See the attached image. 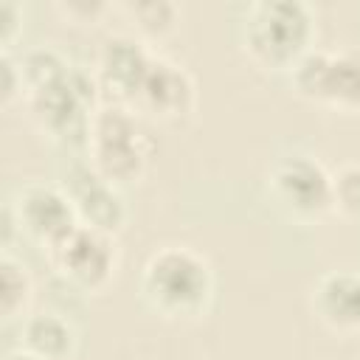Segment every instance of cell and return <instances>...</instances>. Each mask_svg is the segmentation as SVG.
<instances>
[{"label": "cell", "instance_id": "1", "mask_svg": "<svg viewBox=\"0 0 360 360\" xmlns=\"http://www.w3.org/2000/svg\"><path fill=\"white\" fill-rule=\"evenodd\" d=\"M217 278L211 262L188 245H163L141 267V301L166 321H197L214 301Z\"/></svg>", "mask_w": 360, "mask_h": 360}, {"label": "cell", "instance_id": "18", "mask_svg": "<svg viewBox=\"0 0 360 360\" xmlns=\"http://www.w3.org/2000/svg\"><path fill=\"white\" fill-rule=\"evenodd\" d=\"M22 28V8L14 0H0V45L3 53H8V48L17 42Z\"/></svg>", "mask_w": 360, "mask_h": 360}, {"label": "cell", "instance_id": "20", "mask_svg": "<svg viewBox=\"0 0 360 360\" xmlns=\"http://www.w3.org/2000/svg\"><path fill=\"white\" fill-rule=\"evenodd\" d=\"M6 360H42V357H37V354H31V352H25V349H17V352L6 354Z\"/></svg>", "mask_w": 360, "mask_h": 360}, {"label": "cell", "instance_id": "17", "mask_svg": "<svg viewBox=\"0 0 360 360\" xmlns=\"http://www.w3.org/2000/svg\"><path fill=\"white\" fill-rule=\"evenodd\" d=\"M0 65H3V87H0V101H3V107L8 110V107H14V104H17V101L25 96V76H22L20 62H17L11 53H3Z\"/></svg>", "mask_w": 360, "mask_h": 360}, {"label": "cell", "instance_id": "12", "mask_svg": "<svg viewBox=\"0 0 360 360\" xmlns=\"http://www.w3.org/2000/svg\"><path fill=\"white\" fill-rule=\"evenodd\" d=\"M312 104L346 115L360 112V48L326 51V62Z\"/></svg>", "mask_w": 360, "mask_h": 360}, {"label": "cell", "instance_id": "6", "mask_svg": "<svg viewBox=\"0 0 360 360\" xmlns=\"http://www.w3.org/2000/svg\"><path fill=\"white\" fill-rule=\"evenodd\" d=\"M45 259L70 287L82 292H101L118 273L121 250L112 233L79 222L65 239L45 250Z\"/></svg>", "mask_w": 360, "mask_h": 360}, {"label": "cell", "instance_id": "11", "mask_svg": "<svg viewBox=\"0 0 360 360\" xmlns=\"http://www.w3.org/2000/svg\"><path fill=\"white\" fill-rule=\"evenodd\" d=\"M312 315L338 335H360V273L329 270L309 292Z\"/></svg>", "mask_w": 360, "mask_h": 360}, {"label": "cell", "instance_id": "14", "mask_svg": "<svg viewBox=\"0 0 360 360\" xmlns=\"http://www.w3.org/2000/svg\"><path fill=\"white\" fill-rule=\"evenodd\" d=\"M34 298V278L28 267L14 259L11 253H3L0 259V312L6 321L22 318Z\"/></svg>", "mask_w": 360, "mask_h": 360}, {"label": "cell", "instance_id": "2", "mask_svg": "<svg viewBox=\"0 0 360 360\" xmlns=\"http://www.w3.org/2000/svg\"><path fill=\"white\" fill-rule=\"evenodd\" d=\"M315 14L304 0H259L250 3L239 28V42L248 59L262 70H292L312 51Z\"/></svg>", "mask_w": 360, "mask_h": 360}, {"label": "cell", "instance_id": "16", "mask_svg": "<svg viewBox=\"0 0 360 360\" xmlns=\"http://www.w3.org/2000/svg\"><path fill=\"white\" fill-rule=\"evenodd\" d=\"M332 214L360 222V163H343L332 172Z\"/></svg>", "mask_w": 360, "mask_h": 360}, {"label": "cell", "instance_id": "10", "mask_svg": "<svg viewBox=\"0 0 360 360\" xmlns=\"http://www.w3.org/2000/svg\"><path fill=\"white\" fill-rule=\"evenodd\" d=\"M155 53L141 37L132 34H112L101 42L96 56V79L104 93L115 98V104H129L138 93L146 70L152 68Z\"/></svg>", "mask_w": 360, "mask_h": 360}, {"label": "cell", "instance_id": "9", "mask_svg": "<svg viewBox=\"0 0 360 360\" xmlns=\"http://www.w3.org/2000/svg\"><path fill=\"white\" fill-rule=\"evenodd\" d=\"M65 194L70 197L76 217L82 225L98 228L104 233H118L127 222V202L121 197V188L104 180L87 160L73 163L62 180Z\"/></svg>", "mask_w": 360, "mask_h": 360}, {"label": "cell", "instance_id": "15", "mask_svg": "<svg viewBox=\"0 0 360 360\" xmlns=\"http://www.w3.org/2000/svg\"><path fill=\"white\" fill-rule=\"evenodd\" d=\"M121 11L132 20L138 37L146 39H163L169 37L177 22H180V8L172 0H141V3H127Z\"/></svg>", "mask_w": 360, "mask_h": 360}, {"label": "cell", "instance_id": "5", "mask_svg": "<svg viewBox=\"0 0 360 360\" xmlns=\"http://www.w3.org/2000/svg\"><path fill=\"white\" fill-rule=\"evenodd\" d=\"M267 194L287 219L315 225L332 214V172L312 155H284L267 172Z\"/></svg>", "mask_w": 360, "mask_h": 360}, {"label": "cell", "instance_id": "8", "mask_svg": "<svg viewBox=\"0 0 360 360\" xmlns=\"http://www.w3.org/2000/svg\"><path fill=\"white\" fill-rule=\"evenodd\" d=\"M11 211H14L17 228L28 239H34L42 250L53 248L79 225L70 197L65 194L62 186H51V183L22 186L11 202Z\"/></svg>", "mask_w": 360, "mask_h": 360}, {"label": "cell", "instance_id": "4", "mask_svg": "<svg viewBox=\"0 0 360 360\" xmlns=\"http://www.w3.org/2000/svg\"><path fill=\"white\" fill-rule=\"evenodd\" d=\"M87 163L112 186L138 183L149 166L152 143L141 129L138 112L127 104H101L90 121Z\"/></svg>", "mask_w": 360, "mask_h": 360}, {"label": "cell", "instance_id": "3", "mask_svg": "<svg viewBox=\"0 0 360 360\" xmlns=\"http://www.w3.org/2000/svg\"><path fill=\"white\" fill-rule=\"evenodd\" d=\"M98 90L96 73L70 65L65 76L28 90L25 104L39 132L68 146H87L93 112L101 107Z\"/></svg>", "mask_w": 360, "mask_h": 360}, {"label": "cell", "instance_id": "19", "mask_svg": "<svg viewBox=\"0 0 360 360\" xmlns=\"http://www.w3.org/2000/svg\"><path fill=\"white\" fill-rule=\"evenodd\" d=\"M56 11L65 14V20L70 22H96L104 11H110V6L98 0H68V3H56Z\"/></svg>", "mask_w": 360, "mask_h": 360}, {"label": "cell", "instance_id": "13", "mask_svg": "<svg viewBox=\"0 0 360 360\" xmlns=\"http://www.w3.org/2000/svg\"><path fill=\"white\" fill-rule=\"evenodd\" d=\"M20 349L42 360H70L79 349V332L59 312H31L20 326Z\"/></svg>", "mask_w": 360, "mask_h": 360}, {"label": "cell", "instance_id": "7", "mask_svg": "<svg viewBox=\"0 0 360 360\" xmlns=\"http://www.w3.org/2000/svg\"><path fill=\"white\" fill-rule=\"evenodd\" d=\"M127 107L143 118H152L160 124H174L194 112L197 84L186 68L155 53L152 68L146 70L138 93L132 96V101Z\"/></svg>", "mask_w": 360, "mask_h": 360}]
</instances>
